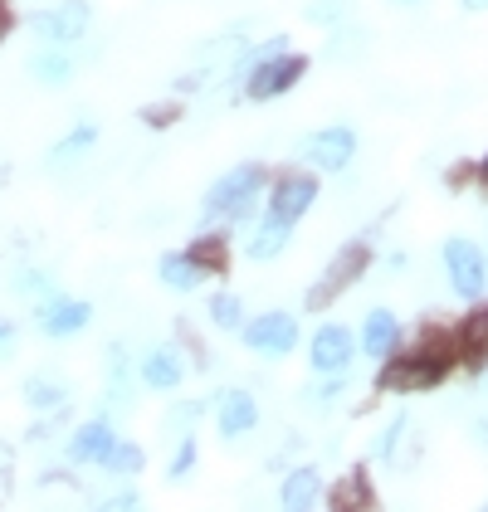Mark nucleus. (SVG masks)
Segmentation results:
<instances>
[{
	"instance_id": "obj_1",
	"label": "nucleus",
	"mask_w": 488,
	"mask_h": 512,
	"mask_svg": "<svg viewBox=\"0 0 488 512\" xmlns=\"http://www.w3.org/2000/svg\"><path fill=\"white\" fill-rule=\"evenodd\" d=\"M445 371H449V352L440 342H430V347H420V352L391 361V366L381 371V386H386V391H430Z\"/></svg>"
},
{
	"instance_id": "obj_2",
	"label": "nucleus",
	"mask_w": 488,
	"mask_h": 512,
	"mask_svg": "<svg viewBox=\"0 0 488 512\" xmlns=\"http://www.w3.org/2000/svg\"><path fill=\"white\" fill-rule=\"evenodd\" d=\"M366 264H371V249H366L362 239L357 244H347V249H337V259L323 269V278H318V288L308 293V308H323L327 298H337V293H347L357 278L366 274Z\"/></svg>"
},
{
	"instance_id": "obj_3",
	"label": "nucleus",
	"mask_w": 488,
	"mask_h": 512,
	"mask_svg": "<svg viewBox=\"0 0 488 512\" xmlns=\"http://www.w3.org/2000/svg\"><path fill=\"white\" fill-rule=\"evenodd\" d=\"M259 191V166H235L205 191V215H240Z\"/></svg>"
},
{
	"instance_id": "obj_4",
	"label": "nucleus",
	"mask_w": 488,
	"mask_h": 512,
	"mask_svg": "<svg viewBox=\"0 0 488 512\" xmlns=\"http://www.w3.org/2000/svg\"><path fill=\"white\" fill-rule=\"evenodd\" d=\"M445 269H449V283L459 298H479L488 283V269H484V254L469 244V239H449L445 244Z\"/></svg>"
},
{
	"instance_id": "obj_5",
	"label": "nucleus",
	"mask_w": 488,
	"mask_h": 512,
	"mask_svg": "<svg viewBox=\"0 0 488 512\" xmlns=\"http://www.w3.org/2000/svg\"><path fill=\"white\" fill-rule=\"evenodd\" d=\"M303 59L298 54H274V59H259V69L249 74V98H279V93H288L293 83L303 79Z\"/></svg>"
},
{
	"instance_id": "obj_6",
	"label": "nucleus",
	"mask_w": 488,
	"mask_h": 512,
	"mask_svg": "<svg viewBox=\"0 0 488 512\" xmlns=\"http://www.w3.org/2000/svg\"><path fill=\"white\" fill-rule=\"evenodd\" d=\"M244 342L264 356H284V352H293V342H298V322L288 313H264L259 322L244 327Z\"/></svg>"
},
{
	"instance_id": "obj_7",
	"label": "nucleus",
	"mask_w": 488,
	"mask_h": 512,
	"mask_svg": "<svg viewBox=\"0 0 488 512\" xmlns=\"http://www.w3.org/2000/svg\"><path fill=\"white\" fill-rule=\"evenodd\" d=\"M83 30H88V5H83V0H64V5L35 15V35H40V40L69 44V40H79Z\"/></svg>"
},
{
	"instance_id": "obj_8",
	"label": "nucleus",
	"mask_w": 488,
	"mask_h": 512,
	"mask_svg": "<svg viewBox=\"0 0 488 512\" xmlns=\"http://www.w3.org/2000/svg\"><path fill=\"white\" fill-rule=\"evenodd\" d=\"M352 152H357L352 127H323V132L308 142V161L323 166V171H342V166L352 161Z\"/></svg>"
},
{
	"instance_id": "obj_9",
	"label": "nucleus",
	"mask_w": 488,
	"mask_h": 512,
	"mask_svg": "<svg viewBox=\"0 0 488 512\" xmlns=\"http://www.w3.org/2000/svg\"><path fill=\"white\" fill-rule=\"evenodd\" d=\"M347 361H352V337H347V327L327 322L323 332L313 337V371L337 376V371H347Z\"/></svg>"
},
{
	"instance_id": "obj_10",
	"label": "nucleus",
	"mask_w": 488,
	"mask_h": 512,
	"mask_svg": "<svg viewBox=\"0 0 488 512\" xmlns=\"http://www.w3.org/2000/svg\"><path fill=\"white\" fill-rule=\"evenodd\" d=\"M313 200H318V181H313V176H284V181L274 186V220L293 225Z\"/></svg>"
},
{
	"instance_id": "obj_11",
	"label": "nucleus",
	"mask_w": 488,
	"mask_h": 512,
	"mask_svg": "<svg viewBox=\"0 0 488 512\" xmlns=\"http://www.w3.org/2000/svg\"><path fill=\"white\" fill-rule=\"evenodd\" d=\"M215 420H220V434H225V439H235V434H249L254 425H259V405H254V395L249 391H225L220 395Z\"/></svg>"
},
{
	"instance_id": "obj_12",
	"label": "nucleus",
	"mask_w": 488,
	"mask_h": 512,
	"mask_svg": "<svg viewBox=\"0 0 488 512\" xmlns=\"http://www.w3.org/2000/svg\"><path fill=\"white\" fill-rule=\"evenodd\" d=\"M396 337H401V327H396V317L386 313V308L366 313V327H362V352L366 356H391Z\"/></svg>"
},
{
	"instance_id": "obj_13",
	"label": "nucleus",
	"mask_w": 488,
	"mask_h": 512,
	"mask_svg": "<svg viewBox=\"0 0 488 512\" xmlns=\"http://www.w3.org/2000/svg\"><path fill=\"white\" fill-rule=\"evenodd\" d=\"M108 449H113V430H108L103 420L79 425V430H74V439H69V454H74L79 464H93V459L103 464V454H108Z\"/></svg>"
},
{
	"instance_id": "obj_14",
	"label": "nucleus",
	"mask_w": 488,
	"mask_h": 512,
	"mask_svg": "<svg viewBox=\"0 0 488 512\" xmlns=\"http://www.w3.org/2000/svg\"><path fill=\"white\" fill-rule=\"evenodd\" d=\"M181 376H186L181 371V356L171 352V347H157V352H147V361H142V381L157 386V391H171Z\"/></svg>"
},
{
	"instance_id": "obj_15",
	"label": "nucleus",
	"mask_w": 488,
	"mask_h": 512,
	"mask_svg": "<svg viewBox=\"0 0 488 512\" xmlns=\"http://www.w3.org/2000/svg\"><path fill=\"white\" fill-rule=\"evenodd\" d=\"M459 352L469 356L474 366L488 356V308H474V313L459 322Z\"/></svg>"
},
{
	"instance_id": "obj_16",
	"label": "nucleus",
	"mask_w": 488,
	"mask_h": 512,
	"mask_svg": "<svg viewBox=\"0 0 488 512\" xmlns=\"http://www.w3.org/2000/svg\"><path fill=\"white\" fill-rule=\"evenodd\" d=\"M323 498V478L318 469H298L284 478V508H313Z\"/></svg>"
},
{
	"instance_id": "obj_17",
	"label": "nucleus",
	"mask_w": 488,
	"mask_h": 512,
	"mask_svg": "<svg viewBox=\"0 0 488 512\" xmlns=\"http://www.w3.org/2000/svg\"><path fill=\"white\" fill-rule=\"evenodd\" d=\"M83 322H88V303H54V308H44V332L49 337H74Z\"/></svg>"
},
{
	"instance_id": "obj_18",
	"label": "nucleus",
	"mask_w": 488,
	"mask_h": 512,
	"mask_svg": "<svg viewBox=\"0 0 488 512\" xmlns=\"http://www.w3.org/2000/svg\"><path fill=\"white\" fill-rule=\"evenodd\" d=\"M25 400H30L35 410H64L69 386H64V381H54V376H35V381L25 386Z\"/></svg>"
},
{
	"instance_id": "obj_19",
	"label": "nucleus",
	"mask_w": 488,
	"mask_h": 512,
	"mask_svg": "<svg viewBox=\"0 0 488 512\" xmlns=\"http://www.w3.org/2000/svg\"><path fill=\"white\" fill-rule=\"evenodd\" d=\"M279 249H288V225L284 220H269L259 235L249 239V259H259V264H264V259H274Z\"/></svg>"
},
{
	"instance_id": "obj_20",
	"label": "nucleus",
	"mask_w": 488,
	"mask_h": 512,
	"mask_svg": "<svg viewBox=\"0 0 488 512\" xmlns=\"http://www.w3.org/2000/svg\"><path fill=\"white\" fill-rule=\"evenodd\" d=\"M332 508H371V488H366V473H347L337 488H332Z\"/></svg>"
},
{
	"instance_id": "obj_21",
	"label": "nucleus",
	"mask_w": 488,
	"mask_h": 512,
	"mask_svg": "<svg viewBox=\"0 0 488 512\" xmlns=\"http://www.w3.org/2000/svg\"><path fill=\"white\" fill-rule=\"evenodd\" d=\"M205 278V269L196 264V259H162V283H171V288H196Z\"/></svg>"
},
{
	"instance_id": "obj_22",
	"label": "nucleus",
	"mask_w": 488,
	"mask_h": 512,
	"mask_svg": "<svg viewBox=\"0 0 488 512\" xmlns=\"http://www.w3.org/2000/svg\"><path fill=\"white\" fill-rule=\"evenodd\" d=\"M30 74L40 83H64L74 74V59H69V54H40V59L30 64Z\"/></svg>"
},
{
	"instance_id": "obj_23",
	"label": "nucleus",
	"mask_w": 488,
	"mask_h": 512,
	"mask_svg": "<svg viewBox=\"0 0 488 512\" xmlns=\"http://www.w3.org/2000/svg\"><path fill=\"white\" fill-rule=\"evenodd\" d=\"M103 464H108V469H118V473H137V469H142V449H137V444H118V439H113V449L103 454Z\"/></svg>"
},
{
	"instance_id": "obj_24",
	"label": "nucleus",
	"mask_w": 488,
	"mask_h": 512,
	"mask_svg": "<svg viewBox=\"0 0 488 512\" xmlns=\"http://www.w3.org/2000/svg\"><path fill=\"white\" fill-rule=\"evenodd\" d=\"M347 5H352V0H308V20H313V25H337Z\"/></svg>"
},
{
	"instance_id": "obj_25",
	"label": "nucleus",
	"mask_w": 488,
	"mask_h": 512,
	"mask_svg": "<svg viewBox=\"0 0 488 512\" xmlns=\"http://www.w3.org/2000/svg\"><path fill=\"white\" fill-rule=\"evenodd\" d=\"M93 137H98V127H74V132L54 147V157H74V152H83V147H93Z\"/></svg>"
},
{
	"instance_id": "obj_26",
	"label": "nucleus",
	"mask_w": 488,
	"mask_h": 512,
	"mask_svg": "<svg viewBox=\"0 0 488 512\" xmlns=\"http://www.w3.org/2000/svg\"><path fill=\"white\" fill-rule=\"evenodd\" d=\"M210 313H215L220 327H240V298H235V293H220V298L210 303Z\"/></svg>"
},
{
	"instance_id": "obj_27",
	"label": "nucleus",
	"mask_w": 488,
	"mask_h": 512,
	"mask_svg": "<svg viewBox=\"0 0 488 512\" xmlns=\"http://www.w3.org/2000/svg\"><path fill=\"white\" fill-rule=\"evenodd\" d=\"M220 249H225L220 239H196V249H191V259H196L201 269H220V264H225V254H220Z\"/></svg>"
},
{
	"instance_id": "obj_28",
	"label": "nucleus",
	"mask_w": 488,
	"mask_h": 512,
	"mask_svg": "<svg viewBox=\"0 0 488 512\" xmlns=\"http://www.w3.org/2000/svg\"><path fill=\"white\" fill-rule=\"evenodd\" d=\"M196 464V444L191 439H181V449H176V459H171V473H186Z\"/></svg>"
},
{
	"instance_id": "obj_29",
	"label": "nucleus",
	"mask_w": 488,
	"mask_h": 512,
	"mask_svg": "<svg viewBox=\"0 0 488 512\" xmlns=\"http://www.w3.org/2000/svg\"><path fill=\"white\" fill-rule=\"evenodd\" d=\"M15 288H20V293H40L44 274H40V269H25V274H15Z\"/></svg>"
},
{
	"instance_id": "obj_30",
	"label": "nucleus",
	"mask_w": 488,
	"mask_h": 512,
	"mask_svg": "<svg viewBox=\"0 0 488 512\" xmlns=\"http://www.w3.org/2000/svg\"><path fill=\"white\" fill-rule=\"evenodd\" d=\"M10 35V10H5V0H0V40Z\"/></svg>"
},
{
	"instance_id": "obj_31",
	"label": "nucleus",
	"mask_w": 488,
	"mask_h": 512,
	"mask_svg": "<svg viewBox=\"0 0 488 512\" xmlns=\"http://www.w3.org/2000/svg\"><path fill=\"white\" fill-rule=\"evenodd\" d=\"M5 342H10V322H0V347H5Z\"/></svg>"
},
{
	"instance_id": "obj_32",
	"label": "nucleus",
	"mask_w": 488,
	"mask_h": 512,
	"mask_svg": "<svg viewBox=\"0 0 488 512\" xmlns=\"http://www.w3.org/2000/svg\"><path fill=\"white\" fill-rule=\"evenodd\" d=\"M488 0H464V10H484Z\"/></svg>"
},
{
	"instance_id": "obj_33",
	"label": "nucleus",
	"mask_w": 488,
	"mask_h": 512,
	"mask_svg": "<svg viewBox=\"0 0 488 512\" xmlns=\"http://www.w3.org/2000/svg\"><path fill=\"white\" fill-rule=\"evenodd\" d=\"M479 181H484V186H488V157L479 161Z\"/></svg>"
},
{
	"instance_id": "obj_34",
	"label": "nucleus",
	"mask_w": 488,
	"mask_h": 512,
	"mask_svg": "<svg viewBox=\"0 0 488 512\" xmlns=\"http://www.w3.org/2000/svg\"><path fill=\"white\" fill-rule=\"evenodd\" d=\"M401 5H410V0H401Z\"/></svg>"
}]
</instances>
